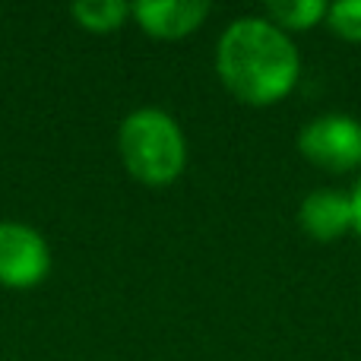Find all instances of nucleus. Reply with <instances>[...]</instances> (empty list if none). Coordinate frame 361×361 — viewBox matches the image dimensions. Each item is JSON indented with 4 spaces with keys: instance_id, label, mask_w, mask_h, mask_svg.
I'll use <instances>...</instances> for the list:
<instances>
[{
    "instance_id": "0eeeda50",
    "label": "nucleus",
    "mask_w": 361,
    "mask_h": 361,
    "mask_svg": "<svg viewBox=\"0 0 361 361\" xmlns=\"http://www.w3.org/2000/svg\"><path fill=\"white\" fill-rule=\"evenodd\" d=\"M70 16L80 29L92 32V35H108L127 23L130 4H124V0H76L70 6Z\"/></svg>"
},
{
    "instance_id": "f257e3e1",
    "label": "nucleus",
    "mask_w": 361,
    "mask_h": 361,
    "mask_svg": "<svg viewBox=\"0 0 361 361\" xmlns=\"http://www.w3.org/2000/svg\"><path fill=\"white\" fill-rule=\"evenodd\" d=\"M216 76L238 102L269 108L298 86L301 54L292 35L263 13L238 16L216 42Z\"/></svg>"
},
{
    "instance_id": "f03ea898",
    "label": "nucleus",
    "mask_w": 361,
    "mask_h": 361,
    "mask_svg": "<svg viewBox=\"0 0 361 361\" xmlns=\"http://www.w3.org/2000/svg\"><path fill=\"white\" fill-rule=\"evenodd\" d=\"M118 156L143 187H171L187 169V137L162 108H133L118 124Z\"/></svg>"
},
{
    "instance_id": "1a4fd4ad",
    "label": "nucleus",
    "mask_w": 361,
    "mask_h": 361,
    "mask_svg": "<svg viewBox=\"0 0 361 361\" xmlns=\"http://www.w3.org/2000/svg\"><path fill=\"white\" fill-rule=\"evenodd\" d=\"M326 29L345 42H361V0H339L326 10Z\"/></svg>"
},
{
    "instance_id": "423d86ee",
    "label": "nucleus",
    "mask_w": 361,
    "mask_h": 361,
    "mask_svg": "<svg viewBox=\"0 0 361 361\" xmlns=\"http://www.w3.org/2000/svg\"><path fill=\"white\" fill-rule=\"evenodd\" d=\"M298 228L314 241H339L352 231V203L349 190L317 187L298 203Z\"/></svg>"
},
{
    "instance_id": "7ed1b4c3",
    "label": "nucleus",
    "mask_w": 361,
    "mask_h": 361,
    "mask_svg": "<svg viewBox=\"0 0 361 361\" xmlns=\"http://www.w3.org/2000/svg\"><path fill=\"white\" fill-rule=\"evenodd\" d=\"M301 159L330 175H349L361 169V121L352 114H320L298 130Z\"/></svg>"
},
{
    "instance_id": "20e7f679",
    "label": "nucleus",
    "mask_w": 361,
    "mask_h": 361,
    "mask_svg": "<svg viewBox=\"0 0 361 361\" xmlns=\"http://www.w3.org/2000/svg\"><path fill=\"white\" fill-rule=\"evenodd\" d=\"M54 267L51 244L35 225L0 219V286L13 292L35 288Z\"/></svg>"
},
{
    "instance_id": "9d476101",
    "label": "nucleus",
    "mask_w": 361,
    "mask_h": 361,
    "mask_svg": "<svg viewBox=\"0 0 361 361\" xmlns=\"http://www.w3.org/2000/svg\"><path fill=\"white\" fill-rule=\"evenodd\" d=\"M349 203H352V231L361 238V178L355 180V187L349 190Z\"/></svg>"
},
{
    "instance_id": "6e6552de",
    "label": "nucleus",
    "mask_w": 361,
    "mask_h": 361,
    "mask_svg": "<svg viewBox=\"0 0 361 361\" xmlns=\"http://www.w3.org/2000/svg\"><path fill=\"white\" fill-rule=\"evenodd\" d=\"M326 10L330 4L324 0H269L263 6V16L273 25H279L282 32H305L324 23Z\"/></svg>"
},
{
    "instance_id": "39448f33",
    "label": "nucleus",
    "mask_w": 361,
    "mask_h": 361,
    "mask_svg": "<svg viewBox=\"0 0 361 361\" xmlns=\"http://www.w3.org/2000/svg\"><path fill=\"white\" fill-rule=\"evenodd\" d=\"M212 6L206 0H140L130 4V16L146 35L178 42L187 38L206 23Z\"/></svg>"
}]
</instances>
